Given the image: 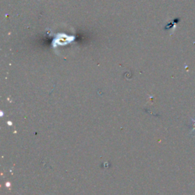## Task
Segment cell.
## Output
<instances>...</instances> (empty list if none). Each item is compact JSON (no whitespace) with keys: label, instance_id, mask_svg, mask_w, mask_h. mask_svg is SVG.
<instances>
[{"label":"cell","instance_id":"1","mask_svg":"<svg viewBox=\"0 0 195 195\" xmlns=\"http://www.w3.org/2000/svg\"><path fill=\"white\" fill-rule=\"evenodd\" d=\"M192 121L194 122V128H193V130H195V119H192Z\"/></svg>","mask_w":195,"mask_h":195}]
</instances>
